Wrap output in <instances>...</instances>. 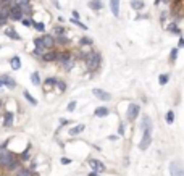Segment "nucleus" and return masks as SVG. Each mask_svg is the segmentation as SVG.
I'll use <instances>...</instances> for the list:
<instances>
[{
    "label": "nucleus",
    "mask_w": 184,
    "mask_h": 176,
    "mask_svg": "<svg viewBox=\"0 0 184 176\" xmlns=\"http://www.w3.org/2000/svg\"><path fill=\"white\" fill-rule=\"evenodd\" d=\"M84 62H86V66H87L89 71H95V69L100 66V62H102L100 53H97V52L84 53Z\"/></svg>",
    "instance_id": "f257e3e1"
},
{
    "label": "nucleus",
    "mask_w": 184,
    "mask_h": 176,
    "mask_svg": "<svg viewBox=\"0 0 184 176\" xmlns=\"http://www.w3.org/2000/svg\"><path fill=\"white\" fill-rule=\"evenodd\" d=\"M16 158H18V157H16L15 154H13V152L7 150V149L0 150V170L7 171V168H8V166H10V165H11Z\"/></svg>",
    "instance_id": "f03ea898"
},
{
    "label": "nucleus",
    "mask_w": 184,
    "mask_h": 176,
    "mask_svg": "<svg viewBox=\"0 0 184 176\" xmlns=\"http://www.w3.org/2000/svg\"><path fill=\"white\" fill-rule=\"evenodd\" d=\"M10 21L16 23V21H21L23 18H24V11H23V8L20 5H16V3H11L10 5Z\"/></svg>",
    "instance_id": "7ed1b4c3"
},
{
    "label": "nucleus",
    "mask_w": 184,
    "mask_h": 176,
    "mask_svg": "<svg viewBox=\"0 0 184 176\" xmlns=\"http://www.w3.org/2000/svg\"><path fill=\"white\" fill-rule=\"evenodd\" d=\"M40 39H42V44H44L45 50L55 49L56 42H55V36H53V34H45V32H44V34L40 36Z\"/></svg>",
    "instance_id": "20e7f679"
},
{
    "label": "nucleus",
    "mask_w": 184,
    "mask_h": 176,
    "mask_svg": "<svg viewBox=\"0 0 184 176\" xmlns=\"http://www.w3.org/2000/svg\"><path fill=\"white\" fill-rule=\"evenodd\" d=\"M139 112H140V107L137 104H129L128 112H126V118H128V121H133V120L137 118Z\"/></svg>",
    "instance_id": "39448f33"
},
{
    "label": "nucleus",
    "mask_w": 184,
    "mask_h": 176,
    "mask_svg": "<svg viewBox=\"0 0 184 176\" xmlns=\"http://www.w3.org/2000/svg\"><path fill=\"white\" fill-rule=\"evenodd\" d=\"M169 174L171 176H184V166L179 162H171L169 163Z\"/></svg>",
    "instance_id": "423d86ee"
},
{
    "label": "nucleus",
    "mask_w": 184,
    "mask_h": 176,
    "mask_svg": "<svg viewBox=\"0 0 184 176\" xmlns=\"http://www.w3.org/2000/svg\"><path fill=\"white\" fill-rule=\"evenodd\" d=\"M150 142H152V131H150V129H144V136H142V141H140V144H139V149L145 150L150 146Z\"/></svg>",
    "instance_id": "0eeeda50"
},
{
    "label": "nucleus",
    "mask_w": 184,
    "mask_h": 176,
    "mask_svg": "<svg viewBox=\"0 0 184 176\" xmlns=\"http://www.w3.org/2000/svg\"><path fill=\"white\" fill-rule=\"evenodd\" d=\"M0 79L3 81V86L8 87L10 91L16 89V86H18V84H16V79H15V78H11L10 75H2V76H0Z\"/></svg>",
    "instance_id": "6e6552de"
},
{
    "label": "nucleus",
    "mask_w": 184,
    "mask_h": 176,
    "mask_svg": "<svg viewBox=\"0 0 184 176\" xmlns=\"http://www.w3.org/2000/svg\"><path fill=\"white\" fill-rule=\"evenodd\" d=\"M56 53H58V50H55V49L45 50V53L40 57V60L44 63H52V62H55V60H56Z\"/></svg>",
    "instance_id": "1a4fd4ad"
},
{
    "label": "nucleus",
    "mask_w": 184,
    "mask_h": 176,
    "mask_svg": "<svg viewBox=\"0 0 184 176\" xmlns=\"http://www.w3.org/2000/svg\"><path fill=\"white\" fill-rule=\"evenodd\" d=\"M10 7H0V26H5L10 21Z\"/></svg>",
    "instance_id": "9d476101"
},
{
    "label": "nucleus",
    "mask_w": 184,
    "mask_h": 176,
    "mask_svg": "<svg viewBox=\"0 0 184 176\" xmlns=\"http://www.w3.org/2000/svg\"><path fill=\"white\" fill-rule=\"evenodd\" d=\"M56 81H58V78H53V76H49V78H47V79L44 81V82H42V87H44V91L45 92H49V91H52V89H53V87L56 86Z\"/></svg>",
    "instance_id": "9b49d317"
},
{
    "label": "nucleus",
    "mask_w": 184,
    "mask_h": 176,
    "mask_svg": "<svg viewBox=\"0 0 184 176\" xmlns=\"http://www.w3.org/2000/svg\"><path fill=\"white\" fill-rule=\"evenodd\" d=\"M73 57V53L69 52V50H58V53H56V60L55 62L58 63V65H61L63 62H66L68 58H71Z\"/></svg>",
    "instance_id": "f8f14e48"
},
{
    "label": "nucleus",
    "mask_w": 184,
    "mask_h": 176,
    "mask_svg": "<svg viewBox=\"0 0 184 176\" xmlns=\"http://www.w3.org/2000/svg\"><path fill=\"white\" fill-rule=\"evenodd\" d=\"M89 165H91V168L94 171H97V173H103V171H105V165H103L102 162L95 160V158H89Z\"/></svg>",
    "instance_id": "ddd939ff"
},
{
    "label": "nucleus",
    "mask_w": 184,
    "mask_h": 176,
    "mask_svg": "<svg viewBox=\"0 0 184 176\" xmlns=\"http://www.w3.org/2000/svg\"><path fill=\"white\" fill-rule=\"evenodd\" d=\"M92 94L97 97V99H100L103 102H107V100H110L111 99V95L108 94L107 91H103V89H92Z\"/></svg>",
    "instance_id": "4468645a"
},
{
    "label": "nucleus",
    "mask_w": 184,
    "mask_h": 176,
    "mask_svg": "<svg viewBox=\"0 0 184 176\" xmlns=\"http://www.w3.org/2000/svg\"><path fill=\"white\" fill-rule=\"evenodd\" d=\"M3 34L7 36V37H10V39H13V40H21V36L16 32V29L15 27H5V31H3Z\"/></svg>",
    "instance_id": "2eb2a0df"
},
{
    "label": "nucleus",
    "mask_w": 184,
    "mask_h": 176,
    "mask_svg": "<svg viewBox=\"0 0 184 176\" xmlns=\"http://www.w3.org/2000/svg\"><path fill=\"white\" fill-rule=\"evenodd\" d=\"M10 66H11V69H15V71L21 69V58H20V55H13V57L10 58Z\"/></svg>",
    "instance_id": "dca6fc26"
},
{
    "label": "nucleus",
    "mask_w": 184,
    "mask_h": 176,
    "mask_svg": "<svg viewBox=\"0 0 184 176\" xmlns=\"http://www.w3.org/2000/svg\"><path fill=\"white\" fill-rule=\"evenodd\" d=\"M15 176H34V171L31 168H26V166H20L15 171Z\"/></svg>",
    "instance_id": "f3484780"
},
{
    "label": "nucleus",
    "mask_w": 184,
    "mask_h": 176,
    "mask_svg": "<svg viewBox=\"0 0 184 176\" xmlns=\"http://www.w3.org/2000/svg\"><path fill=\"white\" fill-rule=\"evenodd\" d=\"M13 120H15V115H13L11 112H5V113H3V126L10 128L13 124Z\"/></svg>",
    "instance_id": "a211bd4d"
},
{
    "label": "nucleus",
    "mask_w": 184,
    "mask_h": 176,
    "mask_svg": "<svg viewBox=\"0 0 184 176\" xmlns=\"http://www.w3.org/2000/svg\"><path fill=\"white\" fill-rule=\"evenodd\" d=\"M74 65H76V58H74V57H71V58H68L66 62H63V63H61L60 66L63 68L65 71H69V69H73V66H74Z\"/></svg>",
    "instance_id": "6ab92c4d"
},
{
    "label": "nucleus",
    "mask_w": 184,
    "mask_h": 176,
    "mask_svg": "<svg viewBox=\"0 0 184 176\" xmlns=\"http://www.w3.org/2000/svg\"><path fill=\"white\" fill-rule=\"evenodd\" d=\"M110 8H111V13L113 16H120V0H110Z\"/></svg>",
    "instance_id": "aec40b11"
},
{
    "label": "nucleus",
    "mask_w": 184,
    "mask_h": 176,
    "mask_svg": "<svg viewBox=\"0 0 184 176\" xmlns=\"http://www.w3.org/2000/svg\"><path fill=\"white\" fill-rule=\"evenodd\" d=\"M31 149H32V146H31V144H27L26 150H23L21 154L18 155V158H20L21 162H27V160H29V155H31Z\"/></svg>",
    "instance_id": "412c9836"
},
{
    "label": "nucleus",
    "mask_w": 184,
    "mask_h": 176,
    "mask_svg": "<svg viewBox=\"0 0 184 176\" xmlns=\"http://www.w3.org/2000/svg\"><path fill=\"white\" fill-rule=\"evenodd\" d=\"M140 128L142 129H150V131H152L153 129V123H152V120H150L147 115H145V117L142 118V123H140Z\"/></svg>",
    "instance_id": "4be33fe9"
},
{
    "label": "nucleus",
    "mask_w": 184,
    "mask_h": 176,
    "mask_svg": "<svg viewBox=\"0 0 184 176\" xmlns=\"http://www.w3.org/2000/svg\"><path fill=\"white\" fill-rule=\"evenodd\" d=\"M108 113H110L108 107H98V108H95V112H94V115H95V117H98V118L108 117Z\"/></svg>",
    "instance_id": "5701e85b"
},
{
    "label": "nucleus",
    "mask_w": 184,
    "mask_h": 176,
    "mask_svg": "<svg viewBox=\"0 0 184 176\" xmlns=\"http://www.w3.org/2000/svg\"><path fill=\"white\" fill-rule=\"evenodd\" d=\"M31 82H32V86H40L42 84V79H40V75L37 71H32L31 73Z\"/></svg>",
    "instance_id": "b1692460"
},
{
    "label": "nucleus",
    "mask_w": 184,
    "mask_h": 176,
    "mask_svg": "<svg viewBox=\"0 0 184 176\" xmlns=\"http://www.w3.org/2000/svg\"><path fill=\"white\" fill-rule=\"evenodd\" d=\"M102 7H103L102 5V0H91V2H89V8L94 10V11H98Z\"/></svg>",
    "instance_id": "393cba45"
},
{
    "label": "nucleus",
    "mask_w": 184,
    "mask_h": 176,
    "mask_svg": "<svg viewBox=\"0 0 184 176\" xmlns=\"http://www.w3.org/2000/svg\"><path fill=\"white\" fill-rule=\"evenodd\" d=\"M55 42H56V45H63V47H66V45L69 44V39L66 37V36H56Z\"/></svg>",
    "instance_id": "a878e982"
},
{
    "label": "nucleus",
    "mask_w": 184,
    "mask_h": 176,
    "mask_svg": "<svg viewBox=\"0 0 184 176\" xmlns=\"http://www.w3.org/2000/svg\"><path fill=\"white\" fill-rule=\"evenodd\" d=\"M84 129H86V126H84V124H78V126H74V128H71L69 129V136H78L79 133H82Z\"/></svg>",
    "instance_id": "bb28decb"
},
{
    "label": "nucleus",
    "mask_w": 184,
    "mask_h": 176,
    "mask_svg": "<svg viewBox=\"0 0 184 176\" xmlns=\"http://www.w3.org/2000/svg\"><path fill=\"white\" fill-rule=\"evenodd\" d=\"M144 7H145L144 0H131V8H134V10H142Z\"/></svg>",
    "instance_id": "cd10ccee"
},
{
    "label": "nucleus",
    "mask_w": 184,
    "mask_h": 176,
    "mask_svg": "<svg viewBox=\"0 0 184 176\" xmlns=\"http://www.w3.org/2000/svg\"><path fill=\"white\" fill-rule=\"evenodd\" d=\"M32 27H34L37 32H42V34L45 32V24L42 21H32Z\"/></svg>",
    "instance_id": "c85d7f7f"
},
{
    "label": "nucleus",
    "mask_w": 184,
    "mask_h": 176,
    "mask_svg": "<svg viewBox=\"0 0 184 176\" xmlns=\"http://www.w3.org/2000/svg\"><path fill=\"white\" fill-rule=\"evenodd\" d=\"M23 95H24V99H26L27 102H29L31 105H37V100H36L34 97H32V95L29 94V91H26V89H24V91H23Z\"/></svg>",
    "instance_id": "c756f323"
},
{
    "label": "nucleus",
    "mask_w": 184,
    "mask_h": 176,
    "mask_svg": "<svg viewBox=\"0 0 184 176\" xmlns=\"http://www.w3.org/2000/svg\"><path fill=\"white\" fill-rule=\"evenodd\" d=\"M66 34V29H65L63 26H55L53 27V36L56 37V36H65Z\"/></svg>",
    "instance_id": "7c9ffc66"
},
{
    "label": "nucleus",
    "mask_w": 184,
    "mask_h": 176,
    "mask_svg": "<svg viewBox=\"0 0 184 176\" xmlns=\"http://www.w3.org/2000/svg\"><path fill=\"white\" fill-rule=\"evenodd\" d=\"M55 87H58L60 92H65V91H66V82L61 81V79H58V81H56V86H55Z\"/></svg>",
    "instance_id": "2f4dec72"
},
{
    "label": "nucleus",
    "mask_w": 184,
    "mask_h": 176,
    "mask_svg": "<svg viewBox=\"0 0 184 176\" xmlns=\"http://www.w3.org/2000/svg\"><path fill=\"white\" fill-rule=\"evenodd\" d=\"M168 31H169V32H173V34H178V36L181 34V31H179V27H178L176 24H174V23H171V24L168 26Z\"/></svg>",
    "instance_id": "473e14b6"
},
{
    "label": "nucleus",
    "mask_w": 184,
    "mask_h": 176,
    "mask_svg": "<svg viewBox=\"0 0 184 176\" xmlns=\"http://www.w3.org/2000/svg\"><path fill=\"white\" fill-rule=\"evenodd\" d=\"M21 24L23 26H26V27H31L32 26V20H31V16H24L21 20Z\"/></svg>",
    "instance_id": "72a5a7b5"
},
{
    "label": "nucleus",
    "mask_w": 184,
    "mask_h": 176,
    "mask_svg": "<svg viewBox=\"0 0 184 176\" xmlns=\"http://www.w3.org/2000/svg\"><path fill=\"white\" fill-rule=\"evenodd\" d=\"M79 44H81V45H89V47H91V45L94 44V40H92L91 37H81Z\"/></svg>",
    "instance_id": "f704fd0d"
},
{
    "label": "nucleus",
    "mask_w": 184,
    "mask_h": 176,
    "mask_svg": "<svg viewBox=\"0 0 184 176\" xmlns=\"http://www.w3.org/2000/svg\"><path fill=\"white\" fill-rule=\"evenodd\" d=\"M44 53H45L44 49H34V50H32V55H34L36 58H39V60H40V57H42Z\"/></svg>",
    "instance_id": "c9c22d12"
},
{
    "label": "nucleus",
    "mask_w": 184,
    "mask_h": 176,
    "mask_svg": "<svg viewBox=\"0 0 184 176\" xmlns=\"http://www.w3.org/2000/svg\"><path fill=\"white\" fill-rule=\"evenodd\" d=\"M168 79H169V76L168 75H160L158 76V82H160V86H165L168 82Z\"/></svg>",
    "instance_id": "e433bc0d"
},
{
    "label": "nucleus",
    "mask_w": 184,
    "mask_h": 176,
    "mask_svg": "<svg viewBox=\"0 0 184 176\" xmlns=\"http://www.w3.org/2000/svg\"><path fill=\"white\" fill-rule=\"evenodd\" d=\"M32 42H34V47H36V49H44V50H45V47H44V44H42V39H40V37H36Z\"/></svg>",
    "instance_id": "4c0bfd02"
},
{
    "label": "nucleus",
    "mask_w": 184,
    "mask_h": 176,
    "mask_svg": "<svg viewBox=\"0 0 184 176\" xmlns=\"http://www.w3.org/2000/svg\"><path fill=\"white\" fill-rule=\"evenodd\" d=\"M71 23H73V24H76L78 27H81L82 31H86V29H87V26H86V24H82V23L79 21V20H74V18H71Z\"/></svg>",
    "instance_id": "58836bf2"
},
{
    "label": "nucleus",
    "mask_w": 184,
    "mask_h": 176,
    "mask_svg": "<svg viewBox=\"0 0 184 176\" xmlns=\"http://www.w3.org/2000/svg\"><path fill=\"white\" fill-rule=\"evenodd\" d=\"M173 121H174V113H173V110H169V112L166 113V123L173 124Z\"/></svg>",
    "instance_id": "ea45409f"
},
{
    "label": "nucleus",
    "mask_w": 184,
    "mask_h": 176,
    "mask_svg": "<svg viewBox=\"0 0 184 176\" xmlns=\"http://www.w3.org/2000/svg\"><path fill=\"white\" fill-rule=\"evenodd\" d=\"M176 58H178V49H173L171 50V53H169V62H176Z\"/></svg>",
    "instance_id": "a19ab883"
},
{
    "label": "nucleus",
    "mask_w": 184,
    "mask_h": 176,
    "mask_svg": "<svg viewBox=\"0 0 184 176\" xmlns=\"http://www.w3.org/2000/svg\"><path fill=\"white\" fill-rule=\"evenodd\" d=\"M15 0H0V7H10Z\"/></svg>",
    "instance_id": "79ce46f5"
},
{
    "label": "nucleus",
    "mask_w": 184,
    "mask_h": 176,
    "mask_svg": "<svg viewBox=\"0 0 184 176\" xmlns=\"http://www.w3.org/2000/svg\"><path fill=\"white\" fill-rule=\"evenodd\" d=\"M74 108H76V102H74V100H71V102L68 104L66 110H68V112H74Z\"/></svg>",
    "instance_id": "37998d69"
},
{
    "label": "nucleus",
    "mask_w": 184,
    "mask_h": 176,
    "mask_svg": "<svg viewBox=\"0 0 184 176\" xmlns=\"http://www.w3.org/2000/svg\"><path fill=\"white\" fill-rule=\"evenodd\" d=\"M69 163H71V158H66V157L61 158V165H69Z\"/></svg>",
    "instance_id": "c03bdc74"
},
{
    "label": "nucleus",
    "mask_w": 184,
    "mask_h": 176,
    "mask_svg": "<svg viewBox=\"0 0 184 176\" xmlns=\"http://www.w3.org/2000/svg\"><path fill=\"white\" fill-rule=\"evenodd\" d=\"M118 134H120V136H123V134H124V124H120V128H118Z\"/></svg>",
    "instance_id": "a18cd8bd"
},
{
    "label": "nucleus",
    "mask_w": 184,
    "mask_h": 176,
    "mask_svg": "<svg viewBox=\"0 0 184 176\" xmlns=\"http://www.w3.org/2000/svg\"><path fill=\"white\" fill-rule=\"evenodd\" d=\"M71 15H73V18H74V20H79V13H78L76 10H73V13H71Z\"/></svg>",
    "instance_id": "49530a36"
},
{
    "label": "nucleus",
    "mask_w": 184,
    "mask_h": 176,
    "mask_svg": "<svg viewBox=\"0 0 184 176\" xmlns=\"http://www.w3.org/2000/svg\"><path fill=\"white\" fill-rule=\"evenodd\" d=\"M69 121H68V120H65V118H61L60 120V124H61V126H63V124H68Z\"/></svg>",
    "instance_id": "de8ad7c7"
},
{
    "label": "nucleus",
    "mask_w": 184,
    "mask_h": 176,
    "mask_svg": "<svg viewBox=\"0 0 184 176\" xmlns=\"http://www.w3.org/2000/svg\"><path fill=\"white\" fill-rule=\"evenodd\" d=\"M181 47H184V39L179 37V49H181Z\"/></svg>",
    "instance_id": "09e8293b"
},
{
    "label": "nucleus",
    "mask_w": 184,
    "mask_h": 176,
    "mask_svg": "<svg viewBox=\"0 0 184 176\" xmlns=\"http://www.w3.org/2000/svg\"><path fill=\"white\" fill-rule=\"evenodd\" d=\"M53 5H55L56 8H61V7H60V3H58V0H53Z\"/></svg>",
    "instance_id": "8fccbe9b"
},
{
    "label": "nucleus",
    "mask_w": 184,
    "mask_h": 176,
    "mask_svg": "<svg viewBox=\"0 0 184 176\" xmlns=\"http://www.w3.org/2000/svg\"><path fill=\"white\" fill-rule=\"evenodd\" d=\"M3 108V99H0V110Z\"/></svg>",
    "instance_id": "3c124183"
},
{
    "label": "nucleus",
    "mask_w": 184,
    "mask_h": 176,
    "mask_svg": "<svg viewBox=\"0 0 184 176\" xmlns=\"http://www.w3.org/2000/svg\"><path fill=\"white\" fill-rule=\"evenodd\" d=\"M89 176H100V174H98V173H94V171H92V173H89Z\"/></svg>",
    "instance_id": "603ef678"
},
{
    "label": "nucleus",
    "mask_w": 184,
    "mask_h": 176,
    "mask_svg": "<svg viewBox=\"0 0 184 176\" xmlns=\"http://www.w3.org/2000/svg\"><path fill=\"white\" fill-rule=\"evenodd\" d=\"M2 87H3V81L0 79V89H2Z\"/></svg>",
    "instance_id": "864d4df0"
},
{
    "label": "nucleus",
    "mask_w": 184,
    "mask_h": 176,
    "mask_svg": "<svg viewBox=\"0 0 184 176\" xmlns=\"http://www.w3.org/2000/svg\"><path fill=\"white\" fill-rule=\"evenodd\" d=\"M171 2H173V3H178V2H179V0H171Z\"/></svg>",
    "instance_id": "5fc2aeb1"
},
{
    "label": "nucleus",
    "mask_w": 184,
    "mask_h": 176,
    "mask_svg": "<svg viewBox=\"0 0 184 176\" xmlns=\"http://www.w3.org/2000/svg\"><path fill=\"white\" fill-rule=\"evenodd\" d=\"M0 176H7V174H0Z\"/></svg>",
    "instance_id": "6e6d98bb"
},
{
    "label": "nucleus",
    "mask_w": 184,
    "mask_h": 176,
    "mask_svg": "<svg viewBox=\"0 0 184 176\" xmlns=\"http://www.w3.org/2000/svg\"><path fill=\"white\" fill-rule=\"evenodd\" d=\"M0 49H2V45H0Z\"/></svg>",
    "instance_id": "4d7b16f0"
}]
</instances>
